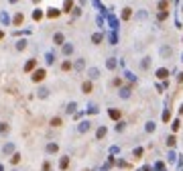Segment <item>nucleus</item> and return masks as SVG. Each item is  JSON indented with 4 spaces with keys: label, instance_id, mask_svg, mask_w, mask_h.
Instances as JSON below:
<instances>
[{
    "label": "nucleus",
    "instance_id": "nucleus-1",
    "mask_svg": "<svg viewBox=\"0 0 183 171\" xmlns=\"http://www.w3.org/2000/svg\"><path fill=\"white\" fill-rule=\"evenodd\" d=\"M45 76H47V71H45V69H35V71H33V76H31V80H33L35 84H37V81H43V80H45Z\"/></svg>",
    "mask_w": 183,
    "mask_h": 171
},
{
    "label": "nucleus",
    "instance_id": "nucleus-2",
    "mask_svg": "<svg viewBox=\"0 0 183 171\" xmlns=\"http://www.w3.org/2000/svg\"><path fill=\"white\" fill-rule=\"evenodd\" d=\"M108 116H110L112 120H120L122 112H120V110H116V108H110V110H108Z\"/></svg>",
    "mask_w": 183,
    "mask_h": 171
},
{
    "label": "nucleus",
    "instance_id": "nucleus-3",
    "mask_svg": "<svg viewBox=\"0 0 183 171\" xmlns=\"http://www.w3.org/2000/svg\"><path fill=\"white\" fill-rule=\"evenodd\" d=\"M167 76H169V69L167 67H159L157 69V78H159V80H167Z\"/></svg>",
    "mask_w": 183,
    "mask_h": 171
},
{
    "label": "nucleus",
    "instance_id": "nucleus-4",
    "mask_svg": "<svg viewBox=\"0 0 183 171\" xmlns=\"http://www.w3.org/2000/svg\"><path fill=\"white\" fill-rule=\"evenodd\" d=\"M102 39H104L102 33H94V35H92V43H94V45H100V43H102Z\"/></svg>",
    "mask_w": 183,
    "mask_h": 171
},
{
    "label": "nucleus",
    "instance_id": "nucleus-5",
    "mask_svg": "<svg viewBox=\"0 0 183 171\" xmlns=\"http://www.w3.org/2000/svg\"><path fill=\"white\" fill-rule=\"evenodd\" d=\"M59 14H61V10H57V8H53V6H51V8L47 10V16H49V19H57Z\"/></svg>",
    "mask_w": 183,
    "mask_h": 171
},
{
    "label": "nucleus",
    "instance_id": "nucleus-6",
    "mask_svg": "<svg viewBox=\"0 0 183 171\" xmlns=\"http://www.w3.org/2000/svg\"><path fill=\"white\" fill-rule=\"evenodd\" d=\"M35 67H37V59H29L27 65H24V71H33Z\"/></svg>",
    "mask_w": 183,
    "mask_h": 171
},
{
    "label": "nucleus",
    "instance_id": "nucleus-7",
    "mask_svg": "<svg viewBox=\"0 0 183 171\" xmlns=\"http://www.w3.org/2000/svg\"><path fill=\"white\" fill-rule=\"evenodd\" d=\"M92 88H94V86H92V81H90V80L81 84V92H83V94H90V92H92Z\"/></svg>",
    "mask_w": 183,
    "mask_h": 171
},
{
    "label": "nucleus",
    "instance_id": "nucleus-8",
    "mask_svg": "<svg viewBox=\"0 0 183 171\" xmlns=\"http://www.w3.org/2000/svg\"><path fill=\"white\" fill-rule=\"evenodd\" d=\"M130 16H132V8H130V6H126V8H122V19H124V21H128Z\"/></svg>",
    "mask_w": 183,
    "mask_h": 171
},
{
    "label": "nucleus",
    "instance_id": "nucleus-9",
    "mask_svg": "<svg viewBox=\"0 0 183 171\" xmlns=\"http://www.w3.org/2000/svg\"><path fill=\"white\" fill-rule=\"evenodd\" d=\"M157 8H159L161 12H165V10H169V2L167 0H161L159 4H157Z\"/></svg>",
    "mask_w": 183,
    "mask_h": 171
},
{
    "label": "nucleus",
    "instance_id": "nucleus-10",
    "mask_svg": "<svg viewBox=\"0 0 183 171\" xmlns=\"http://www.w3.org/2000/svg\"><path fill=\"white\" fill-rule=\"evenodd\" d=\"M71 8H73V0H65L63 2V12H69Z\"/></svg>",
    "mask_w": 183,
    "mask_h": 171
},
{
    "label": "nucleus",
    "instance_id": "nucleus-11",
    "mask_svg": "<svg viewBox=\"0 0 183 171\" xmlns=\"http://www.w3.org/2000/svg\"><path fill=\"white\" fill-rule=\"evenodd\" d=\"M53 41H55L57 45H63V33H55L53 35Z\"/></svg>",
    "mask_w": 183,
    "mask_h": 171
},
{
    "label": "nucleus",
    "instance_id": "nucleus-12",
    "mask_svg": "<svg viewBox=\"0 0 183 171\" xmlns=\"http://www.w3.org/2000/svg\"><path fill=\"white\" fill-rule=\"evenodd\" d=\"M23 21H24V16L18 12V14H14V19H12V23L14 24H23Z\"/></svg>",
    "mask_w": 183,
    "mask_h": 171
},
{
    "label": "nucleus",
    "instance_id": "nucleus-13",
    "mask_svg": "<svg viewBox=\"0 0 183 171\" xmlns=\"http://www.w3.org/2000/svg\"><path fill=\"white\" fill-rule=\"evenodd\" d=\"M88 73H90V78H92V80H96V78H100V71H98V69H96V67H92L90 71H88Z\"/></svg>",
    "mask_w": 183,
    "mask_h": 171
},
{
    "label": "nucleus",
    "instance_id": "nucleus-14",
    "mask_svg": "<svg viewBox=\"0 0 183 171\" xmlns=\"http://www.w3.org/2000/svg\"><path fill=\"white\" fill-rule=\"evenodd\" d=\"M67 165H69V157H63L61 163H59V167H61V169H67Z\"/></svg>",
    "mask_w": 183,
    "mask_h": 171
},
{
    "label": "nucleus",
    "instance_id": "nucleus-15",
    "mask_svg": "<svg viewBox=\"0 0 183 171\" xmlns=\"http://www.w3.org/2000/svg\"><path fill=\"white\" fill-rule=\"evenodd\" d=\"M61 69H63V71H69V69H71V61H63V63H61Z\"/></svg>",
    "mask_w": 183,
    "mask_h": 171
},
{
    "label": "nucleus",
    "instance_id": "nucleus-16",
    "mask_svg": "<svg viewBox=\"0 0 183 171\" xmlns=\"http://www.w3.org/2000/svg\"><path fill=\"white\" fill-rule=\"evenodd\" d=\"M120 96H122V98H128V96H130V88H122V90H120Z\"/></svg>",
    "mask_w": 183,
    "mask_h": 171
},
{
    "label": "nucleus",
    "instance_id": "nucleus-17",
    "mask_svg": "<svg viewBox=\"0 0 183 171\" xmlns=\"http://www.w3.org/2000/svg\"><path fill=\"white\" fill-rule=\"evenodd\" d=\"M33 19H35V21H39V19H43V12H41V10H39V8H37V10L33 12Z\"/></svg>",
    "mask_w": 183,
    "mask_h": 171
},
{
    "label": "nucleus",
    "instance_id": "nucleus-18",
    "mask_svg": "<svg viewBox=\"0 0 183 171\" xmlns=\"http://www.w3.org/2000/svg\"><path fill=\"white\" fill-rule=\"evenodd\" d=\"M104 135H106V128H104V126H100V128H98V133H96V137H98V138H102Z\"/></svg>",
    "mask_w": 183,
    "mask_h": 171
},
{
    "label": "nucleus",
    "instance_id": "nucleus-19",
    "mask_svg": "<svg viewBox=\"0 0 183 171\" xmlns=\"http://www.w3.org/2000/svg\"><path fill=\"white\" fill-rule=\"evenodd\" d=\"M51 124H53V126H61V118H59V116L51 118Z\"/></svg>",
    "mask_w": 183,
    "mask_h": 171
},
{
    "label": "nucleus",
    "instance_id": "nucleus-20",
    "mask_svg": "<svg viewBox=\"0 0 183 171\" xmlns=\"http://www.w3.org/2000/svg\"><path fill=\"white\" fill-rule=\"evenodd\" d=\"M161 53H163L165 57H169V55H171V47H163V49H161Z\"/></svg>",
    "mask_w": 183,
    "mask_h": 171
},
{
    "label": "nucleus",
    "instance_id": "nucleus-21",
    "mask_svg": "<svg viewBox=\"0 0 183 171\" xmlns=\"http://www.w3.org/2000/svg\"><path fill=\"white\" fill-rule=\"evenodd\" d=\"M47 94H49V90H47V88H41V90H39V98H47Z\"/></svg>",
    "mask_w": 183,
    "mask_h": 171
},
{
    "label": "nucleus",
    "instance_id": "nucleus-22",
    "mask_svg": "<svg viewBox=\"0 0 183 171\" xmlns=\"http://www.w3.org/2000/svg\"><path fill=\"white\" fill-rule=\"evenodd\" d=\"M167 16H169V10H165V12H161V10H159V21H165Z\"/></svg>",
    "mask_w": 183,
    "mask_h": 171
},
{
    "label": "nucleus",
    "instance_id": "nucleus-23",
    "mask_svg": "<svg viewBox=\"0 0 183 171\" xmlns=\"http://www.w3.org/2000/svg\"><path fill=\"white\" fill-rule=\"evenodd\" d=\"M24 47H27V41H18V43H16V49H18V51H23Z\"/></svg>",
    "mask_w": 183,
    "mask_h": 171
},
{
    "label": "nucleus",
    "instance_id": "nucleus-24",
    "mask_svg": "<svg viewBox=\"0 0 183 171\" xmlns=\"http://www.w3.org/2000/svg\"><path fill=\"white\" fill-rule=\"evenodd\" d=\"M71 51H73V47H71V45H63V53H65V55H69Z\"/></svg>",
    "mask_w": 183,
    "mask_h": 171
},
{
    "label": "nucleus",
    "instance_id": "nucleus-25",
    "mask_svg": "<svg viewBox=\"0 0 183 171\" xmlns=\"http://www.w3.org/2000/svg\"><path fill=\"white\" fill-rule=\"evenodd\" d=\"M140 65H142V69H147V67H149V65H151V59H149V57H145V61H142Z\"/></svg>",
    "mask_w": 183,
    "mask_h": 171
},
{
    "label": "nucleus",
    "instance_id": "nucleus-26",
    "mask_svg": "<svg viewBox=\"0 0 183 171\" xmlns=\"http://www.w3.org/2000/svg\"><path fill=\"white\" fill-rule=\"evenodd\" d=\"M108 67H110V69H114V67H116V61H114V59H112V57L108 59Z\"/></svg>",
    "mask_w": 183,
    "mask_h": 171
},
{
    "label": "nucleus",
    "instance_id": "nucleus-27",
    "mask_svg": "<svg viewBox=\"0 0 183 171\" xmlns=\"http://www.w3.org/2000/svg\"><path fill=\"white\" fill-rule=\"evenodd\" d=\"M88 128H90V122H88V120H86V122H81L80 130H88Z\"/></svg>",
    "mask_w": 183,
    "mask_h": 171
},
{
    "label": "nucleus",
    "instance_id": "nucleus-28",
    "mask_svg": "<svg viewBox=\"0 0 183 171\" xmlns=\"http://www.w3.org/2000/svg\"><path fill=\"white\" fill-rule=\"evenodd\" d=\"M120 84H122V80H120V78H116V80H112V86H116V88H118Z\"/></svg>",
    "mask_w": 183,
    "mask_h": 171
},
{
    "label": "nucleus",
    "instance_id": "nucleus-29",
    "mask_svg": "<svg viewBox=\"0 0 183 171\" xmlns=\"http://www.w3.org/2000/svg\"><path fill=\"white\" fill-rule=\"evenodd\" d=\"M53 61H55V57L51 55V53H49V55H47V63H49V65H51V63H53Z\"/></svg>",
    "mask_w": 183,
    "mask_h": 171
},
{
    "label": "nucleus",
    "instance_id": "nucleus-30",
    "mask_svg": "<svg viewBox=\"0 0 183 171\" xmlns=\"http://www.w3.org/2000/svg\"><path fill=\"white\" fill-rule=\"evenodd\" d=\"M0 133H8V126H6V124H0Z\"/></svg>",
    "mask_w": 183,
    "mask_h": 171
},
{
    "label": "nucleus",
    "instance_id": "nucleus-31",
    "mask_svg": "<svg viewBox=\"0 0 183 171\" xmlns=\"http://www.w3.org/2000/svg\"><path fill=\"white\" fill-rule=\"evenodd\" d=\"M47 149H49V153H53V151H57V145H49Z\"/></svg>",
    "mask_w": 183,
    "mask_h": 171
},
{
    "label": "nucleus",
    "instance_id": "nucleus-32",
    "mask_svg": "<svg viewBox=\"0 0 183 171\" xmlns=\"http://www.w3.org/2000/svg\"><path fill=\"white\" fill-rule=\"evenodd\" d=\"M43 171H51V165H49V163H45V165H43Z\"/></svg>",
    "mask_w": 183,
    "mask_h": 171
},
{
    "label": "nucleus",
    "instance_id": "nucleus-33",
    "mask_svg": "<svg viewBox=\"0 0 183 171\" xmlns=\"http://www.w3.org/2000/svg\"><path fill=\"white\" fill-rule=\"evenodd\" d=\"M2 39H4V31H0V41H2Z\"/></svg>",
    "mask_w": 183,
    "mask_h": 171
},
{
    "label": "nucleus",
    "instance_id": "nucleus-34",
    "mask_svg": "<svg viewBox=\"0 0 183 171\" xmlns=\"http://www.w3.org/2000/svg\"><path fill=\"white\" fill-rule=\"evenodd\" d=\"M33 2H35V4H37V2H39V0H33Z\"/></svg>",
    "mask_w": 183,
    "mask_h": 171
}]
</instances>
